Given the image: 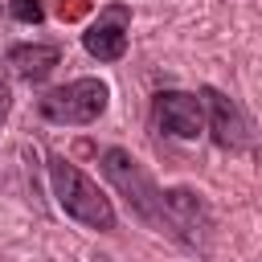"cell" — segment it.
Masks as SVG:
<instances>
[{"label":"cell","instance_id":"1","mask_svg":"<svg viewBox=\"0 0 262 262\" xmlns=\"http://www.w3.org/2000/svg\"><path fill=\"white\" fill-rule=\"evenodd\" d=\"M49 184H53V196H57V205H61L66 217H74L78 225L98 229V233L115 229V205H111V196L78 164H70L66 156H49Z\"/></svg>","mask_w":262,"mask_h":262},{"label":"cell","instance_id":"2","mask_svg":"<svg viewBox=\"0 0 262 262\" xmlns=\"http://www.w3.org/2000/svg\"><path fill=\"white\" fill-rule=\"evenodd\" d=\"M98 168H102V176L119 188V196L127 201V209H131L139 221H147L151 229L164 233V188L147 176V168H143L127 147H102Z\"/></svg>","mask_w":262,"mask_h":262},{"label":"cell","instance_id":"3","mask_svg":"<svg viewBox=\"0 0 262 262\" xmlns=\"http://www.w3.org/2000/svg\"><path fill=\"white\" fill-rule=\"evenodd\" d=\"M106 102H111V86L102 78H74L66 86H53L49 94H41L37 111H41V119L61 123V127H86L106 111Z\"/></svg>","mask_w":262,"mask_h":262},{"label":"cell","instance_id":"4","mask_svg":"<svg viewBox=\"0 0 262 262\" xmlns=\"http://www.w3.org/2000/svg\"><path fill=\"white\" fill-rule=\"evenodd\" d=\"M164 233L180 237L184 246H209L213 233V213L201 192L192 188H164Z\"/></svg>","mask_w":262,"mask_h":262},{"label":"cell","instance_id":"5","mask_svg":"<svg viewBox=\"0 0 262 262\" xmlns=\"http://www.w3.org/2000/svg\"><path fill=\"white\" fill-rule=\"evenodd\" d=\"M201 111H209V131H213V143L225 147V151H246L254 143V123L250 115L242 111L237 98L205 86L201 90Z\"/></svg>","mask_w":262,"mask_h":262},{"label":"cell","instance_id":"6","mask_svg":"<svg viewBox=\"0 0 262 262\" xmlns=\"http://www.w3.org/2000/svg\"><path fill=\"white\" fill-rule=\"evenodd\" d=\"M151 119L164 135L172 139H196L201 127H205V111H201V98L188 94V90H160L151 98Z\"/></svg>","mask_w":262,"mask_h":262},{"label":"cell","instance_id":"7","mask_svg":"<svg viewBox=\"0 0 262 262\" xmlns=\"http://www.w3.org/2000/svg\"><path fill=\"white\" fill-rule=\"evenodd\" d=\"M127 33H131V8L127 4H106L98 20L82 33V49L98 61H119L127 53Z\"/></svg>","mask_w":262,"mask_h":262},{"label":"cell","instance_id":"8","mask_svg":"<svg viewBox=\"0 0 262 262\" xmlns=\"http://www.w3.org/2000/svg\"><path fill=\"white\" fill-rule=\"evenodd\" d=\"M61 61V45L53 41H33V45H12L4 53V66L20 78V82H45L53 74V66Z\"/></svg>","mask_w":262,"mask_h":262},{"label":"cell","instance_id":"9","mask_svg":"<svg viewBox=\"0 0 262 262\" xmlns=\"http://www.w3.org/2000/svg\"><path fill=\"white\" fill-rule=\"evenodd\" d=\"M8 16L20 25H41L45 20V4L41 0H8Z\"/></svg>","mask_w":262,"mask_h":262},{"label":"cell","instance_id":"10","mask_svg":"<svg viewBox=\"0 0 262 262\" xmlns=\"http://www.w3.org/2000/svg\"><path fill=\"white\" fill-rule=\"evenodd\" d=\"M82 8H86V0H61V4H57V16H61V20H74Z\"/></svg>","mask_w":262,"mask_h":262},{"label":"cell","instance_id":"11","mask_svg":"<svg viewBox=\"0 0 262 262\" xmlns=\"http://www.w3.org/2000/svg\"><path fill=\"white\" fill-rule=\"evenodd\" d=\"M8 102H12V94H8V82L0 78V123H4V115H8Z\"/></svg>","mask_w":262,"mask_h":262}]
</instances>
